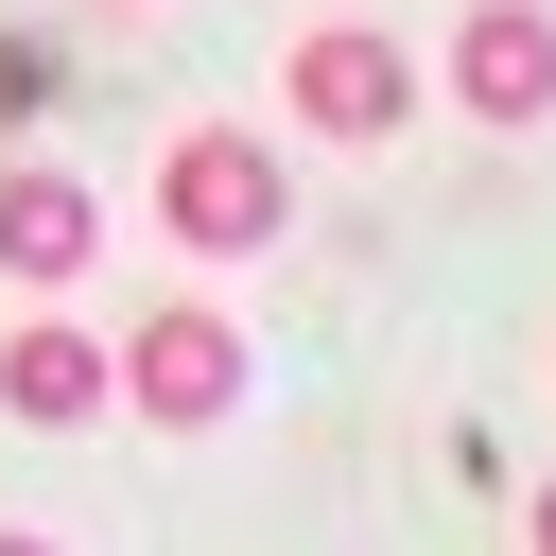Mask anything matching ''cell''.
Masks as SVG:
<instances>
[{
	"instance_id": "4",
	"label": "cell",
	"mask_w": 556,
	"mask_h": 556,
	"mask_svg": "<svg viewBox=\"0 0 556 556\" xmlns=\"http://www.w3.org/2000/svg\"><path fill=\"white\" fill-rule=\"evenodd\" d=\"M434 104H469L486 139H539L556 122V0H469L434 35Z\"/></svg>"
},
{
	"instance_id": "9",
	"label": "cell",
	"mask_w": 556,
	"mask_h": 556,
	"mask_svg": "<svg viewBox=\"0 0 556 556\" xmlns=\"http://www.w3.org/2000/svg\"><path fill=\"white\" fill-rule=\"evenodd\" d=\"M104 17H139V0H104Z\"/></svg>"
},
{
	"instance_id": "1",
	"label": "cell",
	"mask_w": 556,
	"mask_h": 556,
	"mask_svg": "<svg viewBox=\"0 0 556 556\" xmlns=\"http://www.w3.org/2000/svg\"><path fill=\"white\" fill-rule=\"evenodd\" d=\"M156 243L208 261V278L278 261V243H295V156H278V122H174V139H156Z\"/></svg>"
},
{
	"instance_id": "8",
	"label": "cell",
	"mask_w": 556,
	"mask_h": 556,
	"mask_svg": "<svg viewBox=\"0 0 556 556\" xmlns=\"http://www.w3.org/2000/svg\"><path fill=\"white\" fill-rule=\"evenodd\" d=\"M0 556H70V539H52V521H0Z\"/></svg>"
},
{
	"instance_id": "6",
	"label": "cell",
	"mask_w": 556,
	"mask_h": 556,
	"mask_svg": "<svg viewBox=\"0 0 556 556\" xmlns=\"http://www.w3.org/2000/svg\"><path fill=\"white\" fill-rule=\"evenodd\" d=\"M104 261V191L52 156H0V295H70Z\"/></svg>"
},
{
	"instance_id": "5",
	"label": "cell",
	"mask_w": 556,
	"mask_h": 556,
	"mask_svg": "<svg viewBox=\"0 0 556 556\" xmlns=\"http://www.w3.org/2000/svg\"><path fill=\"white\" fill-rule=\"evenodd\" d=\"M0 417H17V434H104V417H122V365H104V330H87L70 295H17V313H0Z\"/></svg>"
},
{
	"instance_id": "2",
	"label": "cell",
	"mask_w": 556,
	"mask_h": 556,
	"mask_svg": "<svg viewBox=\"0 0 556 556\" xmlns=\"http://www.w3.org/2000/svg\"><path fill=\"white\" fill-rule=\"evenodd\" d=\"M104 365H122V417L139 434H226L243 382H261V348H243L226 295H156L139 330H104Z\"/></svg>"
},
{
	"instance_id": "3",
	"label": "cell",
	"mask_w": 556,
	"mask_h": 556,
	"mask_svg": "<svg viewBox=\"0 0 556 556\" xmlns=\"http://www.w3.org/2000/svg\"><path fill=\"white\" fill-rule=\"evenodd\" d=\"M417 104H434V70H417L382 17H313V35L278 52V122H295V139H330V156H382Z\"/></svg>"
},
{
	"instance_id": "7",
	"label": "cell",
	"mask_w": 556,
	"mask_h": 556,
	"mask_svg": "<svg viewBox=\"0 0 556 556\" xmlns=\"http://www.w3.org/2000/svg\"><path fill=\"white\" fill-rule=\"evenodd\" d=\"M521 556H556V469H539V486H521Z\"/></svg>"
}]
</instances>
